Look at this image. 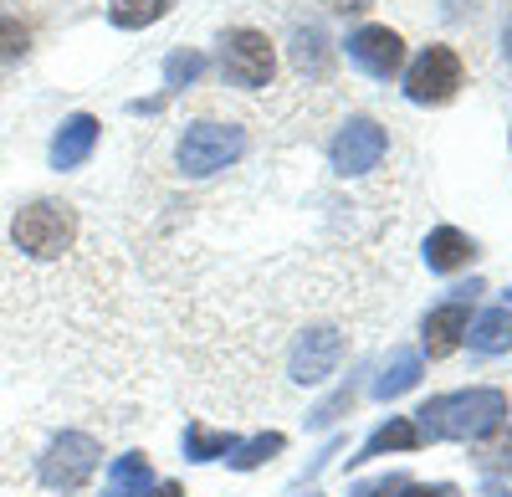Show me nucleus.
<instances>
[{
	"label": "nucleus",
	"instance_id": "obj_15",
	"mask_svg": "<svg viewBox=\"0 0 512 497\" xmlns=\"http://www.w3.org/2000/svg\"><path fill=\"white\" fill-rule=\"evenodd\" d=\"M144 487H149V457L144 451H128V457L113 462L103 497H144Z\"/></svg>",
	"mask_w": 512,
	"mask_h": 497
},
{
	"label": "nucleus",
	"instance_id": "obj_19",
	"mask_svg": "<svg viewBox=\"0 0 512 497\" xmlns=\"http://www.w3.org/2000/svg\"><path fill=\"white\" fill-rule=\"evenodd\" d=\"M282 446H287V436H282V431H267V436H256V441H236V451H231L226 462H231L236 472H256L262 462H272Z\"/></svg>",
	"mask_w": 512,
	"mask_h": 497
},
{
	"label": "nucleus",
	"instance_id": "obj_10",
	"mask_svg": "<svg viewBox=\"0 0 512 497\" xmlns=\"http://www.w3.org/2000/svg\"><path fill=\"white\" fill-rule=\"evenodd\" d=\"M338 354H344V339H338L333 328H313V334L297 344V354H292V380H297V385L328 380L333 364H338Z\"/></svg>",
	"mask_w": 512,
	"mask_h": 497
},
{
	"label": "nucleus",
	"instance_id": "obj_7",
	"mask_svg": "<svg viewBox=\"0 0 512 497\" xmlns=\"http://www.w3.org/2000/svg\"><path fill=\"white\" fill-rule=\"evenodd\" d=\"M384 149H390V139H384L379 123L374 118H354L333 139V170L338 175H364V170H374V164L384 159Z\"/></svg>",
	"mask_w": 512,
	"mask_h": 497
},
{
	"label": "nucleus",
	"instance_id": "obj_25",
	"mask_svg": "<svg viewBox=\"0 0 512 497\" xmlns=\"http://www.w3.org/2000/svg\"><path fill=\"white\" fill-rule=\"evenodd\" d=\"M507 62H512V16H507Z\"/></svg>",
	"mask_w": 512,
	"mask_h": 497
},
{
	"label": "nucleus",
	"instance_id": "obj_6",
	"mask_svg": "<svg viewBox=\"0 0 512 497\" xmlns=\"http://www.w3.org/2000/svg\"><path fill=\"white\" fill-rule=\"evenodd\" d=\"M461 77L466 72H461V57L451 47H425L405 72V98L410 103H451Z\"/></svg>",
	"mask_w": 512,
	"mask_h": 497
},
{
	"label": "nucleus",
	"instance_id": "obj_18",
	"mask_svg": "<svg viewBox=\"0 0 512 497\" xmlns=\"http://www.w3.org/2000/svg\"><path fill=\"white\" fill-rule=\"evenodd\" d=\"M236 451V436L231 431H210V426H185V457L190 462H216V457H231Z\"/></svg>",
	"mask_w": 512,
	"mask_h": 497
},
{
	"label": "nucleus",
	"instance_id": "obj_11",
	"mask_svg": "<svg viewBox=\"0 0 512 497\" xmlns=\"http://www.w3.org/2000/svg\"><path fill=\"white\" fill-rule=\"evenodd\" d=\"M93 144H98V118L93 113H72L57 129V139H52V170H77V164L93 154Z\"/></svg>",
	"mask_w": 512,
	"mask_h": 497
},
{
	"label": "nucleus",
	"instance_id": "obj_14",
	"mask_svg": "<svg viewBox=\"0 0 512 497\" xmlns=\"http://www.w3.org/2000/svg\"><path fill=\"white\" fill-rule=\"evenodd\" d=\"M472 349L477 354H507L512 349V308H492V313H482L477 323H472Z\"/></svg>",
	"mask_w": 512,
	"mask_h": 497
},
{
	"label": "nucleus",
	"instance_id": "obj_4",
	"mask_svg": "<svg viewBox=\"0 0 512 497\" xmlns=\"http://www.w3.org/2000/svg\"><path fill=\"white\" fill-rule=\"evenodd\" d=\"M98 441L93 436H82V431H62L52 446H47V457H41V482H47L52 492H77L82 482H88L98 472Z\"/></svg>",
	"mask_w": 512,
	"mask_h": 497
},
{
	"label": "nucleus",
	"instance_id": "obj_16",
	"mask_svg": "<svg viewBox=\"0 0 512 497\" xmlns=\"http://www.w3.org/2000/svg\"><path fill=\"white\" fill-rule=\"evenodd\" d=\"M175 11V0H108V21L123 31H144Z\"/></svg>",
	"mask_w": 512,
	"mask_h": 497
},
{
	"label": "nucleus",
	"instance_id": "obj_22",
	"mask_svg": "<svg viewBox=\"0 0 512 497\" xmlns=\"http://www.w3.org/2000/svg\"><path fill=\"white\" fill-rule=\"evenodd\" d=\"M400 487H410L400 472H384V477H374V482H354V492L349 497H395Z\"/></svg>",
	"mask_w": 512,
	"mask_h": 497
},
{
	"label": "nucleus",
	"instance_id": "obj_8",
	"mask_svg": "<svg viewBox=\"0 0 512 497\" xmlns=\"http://www.w3.org/2000/svg\"><path fill=\"white\" fill-rule=\"evenodd\" d=\"M349 62L369 77H395L405 67V41L390 26H359L349 36Z\"/></svg>",
	"mask_w": 512,
	"mask_h": 497
},
{
	"label": "nucleus",
	"instance_id": "obj_13",
	"mask_svg": "<svg viewBox=\"0 0 512 497\" xmlns=\"http://www.w3.org/2000/svg\"><path fill=\"white\" fill-rule=\"evenodd\" d=\"M415 380H420V354L415 349H395L390 364H384V375L374 380V395L379 400H395V395L415 390Z\"/></svg>",
	"mask_w": 512,
	"mask_h": 497
},
{
	"label": "nucleus",
	"instance_id": "obj_24",
	"mask_svg": "<svg viewBox=\"0 0 512 497\" xmlns=\"http://www.w3.org/2000/svg\"><path fill=\"white\" fill-rule=\"evenodd\" d=\"M144 497H180V482H159V487L144 492Z\"/></svg>",
	"mask_w": 512,
	"mask_h": 497
},
{
	"label": "nucleus",
	"instance_id": "obj_5",
	"mask_svg": "<svg viewBox=\"0 0 512 497\" xmlns=\"http://www.w3.org/2000/svg\"><path fill=\"white\" fill-rule=\"evenodd\" d=\"M221 67H226V77L236 82V88H267L272 67H277L267 31H256V26L226 31V41H221Z\"/></svg>",
	"mask_w": 512,
	"mask_h": 497
},
{
	"label": "nucleus",
	"instance_id": "obj_23",
	"mask_svg": "<svg viewBox=\"0 0 512 497\" xmlns=\"http://www.w3.org/2000/svg\"><path fill=\"white\" fill-rule=\"evenodd\" d=\"M400 497H456V487H400Z\"/></svg>",
	"mask_w": 512,
	"mask_h": 497
},
{
	"label": "nucleus",
	"instance_id": "obj_9",
	"mask_svg": "<svg viewBox=\"0 0 512 497\" xmlns=\"http://www.w3.org/2000/svg\"><path fill=\"white\" fill-rule=\"evenodd\" d=\"M456 293L461 298L441 303L436 313H425V354H431V359L456 354L461 339H466V328H472V308H466V293H472V287H456Z\"/></svg>",
	"mask_w": 512,
	"mask_h": 497
},
{
	"label": "nucleus",
	"instance_id": "obj_21",
	"mask_svg": "<svg viewBox=\"0 0 512 497\" xmlns=\"http://www.w3.org/2000/svg\"><path fill=\"white\" fill-rule=\"evenodd\" d=\"M31 47V31L16 16H0V57H21Z\"/></svg>",
	"mask_w": 512,
	"mask_h": 497
},
{
	"label": "nucleus",
	"instance_id": "obj_17",
	"mask_svg": "<svg viewBox=\"0 0 512 497\" xmlns=\"http://www.w3.org/2000/svg\"><path fill=\"white\" fill-rule=\"evenodd\" d=\"M410 446H420V431H415V421L395 416L390 426H379V431L364 441V451H359L354 462H374V457H384V451H410Z\"/></svg>",
	"mask_w": 512,
	"mask_h": 497
},
{
	"label": "nucleus",
	"instance_id": "obj_20",
	"mask_svg": "<svg viewBox=\"0 0 512 497\" xmlns=\"http://www.w3.org/2000/svg\"><path fill=\"white\" fill-rule=\"evenodd\" d=\"M200 72H205V57L200 52H175V57L164 62V82H169V88H185V82H195Z\"/></svg>",
	"mask_w": 512,
	"mask_h": 497
},
{
	"label": "nucleus",
	"instance_id": "obj_1",
	"mask_svg": "<svg viewBox=\"0 0 512 497\" xmlns=\"http://www.w3.org/2000/svg\"><path fill=\"white\" fill-rule=\"evenodd\" d=\"M415 416H420L415 431L431 436V441H482V436H492L502 426L507 400H502V390L477 385V390H456V395L425 400Z\"/></svg>",
	"mask_w": 512,
	"mask_h": 497
},
{
	"label": "nucleus",
	"instance_id": "obj_12",
	"mask_svg": "<svg viewBox=\"0 0 512 497\" xmlns=\"http://www.w3.org/2000/svg\"><path fill=\"white\" fill-rule=\"evenodd\" d=\"M472 252H477L472 236L456 231V226H436L425 236V262H431V272H456V267L472 262Z\"/></svg>",
	"mask_w": 512,
	"mask_h": 497
},
{
	"label": "nucleus",
	"instance_id": "obj_3",
	"mask_svg": "<svg viewBox=\"0 0 512 497\" xmlns=\"http://www.w3.org/2000/svg\"><path fill=\"white\" fill-rule=\"evenodd\" d=\"M241 154H246V134L236 123H190L180 139V170L205 180V175L226 170V164H236Z\"/></svg>",
	"mask_w": 512,
	"mask_h": 497
},
{
	"label": "nucleus",
	"instance_id": "obj_2",
	"mask_svg": "<svg viewBox=\"0 0 512 497\" xmlns=\"http://www.w3.org/2000/svg\"><path fill=\"white\" fill-rule=\"evenodd\" d=\"M72 236H77V221H72V205H62V200H31L11 221V241L36 262L62 257L72 246Z\"/></svg>",
	"mask_w": 512,
	"mask_h": 497
}]
</instances>
